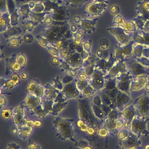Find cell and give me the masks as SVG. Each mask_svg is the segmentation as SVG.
Listing matches in <instances>:
<instances>
[{"mask_svg":"<svg viewBox=\"0 0 149 149\" xmlns=\"http://www.w3.org/2000/svg\"><path fill=\"white\" fill-rule=\"evenodd\" d=\"M126 22V21L124 20V18L119 14L115 17L113 20V23L123 25Z\"/></svg>","mask_w":149,"mask_h":149,"instance_id":"5","label":"cell"},{"mask_svg":"<svg viewBox=\"0 0 149 149\" xmlns=\"http://www.w3.org/2000/svg\"><path fill=\"white\" fill-rule=\"evenodd\" d=\"M144 27H145V28H146V29H149V20H148V21H147V22H145Z\"/></svg>","mask_w":149,"mask_h":149,"instance_id":"8","label":"cell"},{"mask_svg":"<svg viewBox=\"0 0 149 149\" xmlns=\"http://www.w3.org/2000/svg\"><path fill=\"white\" fill-rule=\"evenodd\" d=\"M142 4L146 9L149 10V0H143L141 1Z\"/></svg>","mask_w":149,"mask_h":149,"instance_id":"7","label":"cell"},{"mask_svg":"<svg viewBox=\"0 0 149 149\" xmlns=\"http://www.w3.org/2000/svg\"><path fill=\"white\" fill-rule=\"evenodd\" d=\"M133 20L135 22L136 24H137V26L141 28V29H143L145 25V21H143V20L140 18L139 16L135 18H134Z\"/></svg>","mask_w":149,"mask_h":149,"instance_id":"6","label":"cell"},{"mask_svg":"<svg viewBox=\"0 0 149 149\" xmlns=\"http://www.w3.org/2000/svg\"><path fill=\"white\" fill-rule=\"evenodd\" d=\"M95 1V2H108V1L107 0H94Z\"/></svg>","mask_w":149,"mask_h":149,"instance_id":"9","label":"cell"},{"mask_svg":"<svg viewBox=\"0 0 149 149\" xmlns=\"http://www.w3.org/2000/svg\"><path fill=\"white\" fill-rule=\"evenodd\" d=\"M108 3V2H95L90 3L87 7V13L92 16L101 15L107 8Z\"/></svg>","mask_w":149,"mask_h":149,"instance_id":"1","label":"cell"},{"mask_svg":"<svg viewBox=\"0 0 149 149\" xmlns=\"http://www.w3.org/2000/svg\"><path fill=\"white\" fill-rule=\"evenodd\" d=\"M135 9L137 10V13L141 15H139L140 18L145 22L149 20V10L144 8L141 1L137 3V5Z\"/></svg>","mask_w":149,"mask_h":149,"instance_id":"2","label":"cell"},{"mask_svg":"<svg viewBox=\"0 0 149 149\" xmlns=\"http://www.w3.org/2000/svg\"><path fill=\"white\" fill-rule=\"evenodd\" d=\"M123 28L126 30L134 31L135 30L136 27L134 23L132 22H128L125 23L123 25Z\"/></svg>","mask_w":149,"mask_h":149,"instance_id":"4","label":"cell"},{"mask_svg":"<svg viewBox=\"0 0 149 149\" xmlns=\"http://www.w3.org/2000/svg\"><path fill=\"white\" fill-rule=\"evenodd\" d=\"M109 12L112 15L115 16L120 14V8L118 5H112L109 8Z\"/></svg>","mask_w":149,"mask_h":149,"instance_id":"3","label":"cell"}]
</instances>
